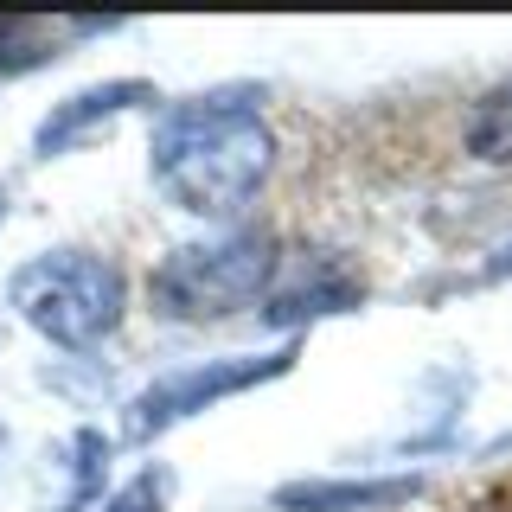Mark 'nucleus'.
<instances>
[{"label":"nucleus","mask_w":512,"mask_h":512,"mask_svg":"<svg viewBox=\"0 0 512 512\" xmlns=\"http://www.w3.org/2000/svg\"><path fill=\"white\" fill-rule=\"evenodd\" d=\"M154 186L192 218H237L276 167V135L256 116L250 90H218L160 109L148 135Z\"/></svg>","instance_id":"nucleus-1"},{"label":"nucleus","mask_w":512,"mask_h":512,"mask_svg":"<svg viewBox=\"0 0 512 512\" xmlns=\"http://www.w3.org/2000/svg\"><path fill=\"white\" fill-rule=\"evenodd\" d=\"M7 301L39 340H52L64 352H84L103 333L122 327L128 276L96 250H45V256L13 269Z\"/></svg>","instance_id":"nucleus-2"},{"label":"nucleus","mask_w":512,"mask_h":512,"mask_svg":"<svg viewBox=\"0 0 512 512\" xmlns=\"http://www.w3.org/2000/svg\"><path fill=\"white\" fill-rule=\"evenodd\" d=\"M269 282H276V237L269 231H231L212 237V244H186L167 250L148 276V308L160 320H224L250 301H269Z\"/></svg>","instance_id":"nucleus-3"},{"label":"nucleus","mask_w":512,"mask_h":512,"mask_svg":"<svg viewBox=\"0 0 512 512\" xmlns=\"http://www.w3.org/2000/svg\"><path fill=\"white\" fill-rule=\"evenodd\" d=\"M288 365H295V340L276 346V352H244V359H199V365H180V372H160L148 391L128 404L122 436H128V442H154L160 429L186 423V416L212 410V404H224V397H237V391H256V384L282 378Z\"/></svg>","instance_id":"nucleus-4"},{"label":"nucleus","mask_w":512,"mask_h":512,"mask_svg":"<svg viewBox=\"0 0 512 512\" xmlns=\"http://www.w3.org/2000/svg\"><path fill=\"white\" fill-rule=\"evenodd\" d=\"M135 103H154V84H141V77H109V84H90V90L64 96V103H52V116L32 128V154L39 160L77 154L84 141H96L122 109H135Z\"/></svg>","instance_id":"nucleus-5"},{"label":"nucleus","mask_w":512,"mask_h":512,"mask_svg":"<svg viewBox=\"0 0 512 512\" xmlns=\"http://www.w3.org/2000/svg\"><path fill=\"white\" fill-rule=\"evenodd\" d=\"M423 493L416 474L397 480H295V487L276 493L282 512H384V506H404Z\"/></svg>","instance_id":"nucleus-6"},{"label":"nucleus","mask_w":512,"mask_h":512,"mask_svg":"<svg viewBox=\"0 0 512 512\" xmlns=\"http://www.w3.org/2000/svg\"><path fill=\"white\" fill-rule=\"evenodd\" d=\"M58 455H64V493L52 500V512H90V500L109 480V436L103 429H71Z\"/></svg>","instance_id":"nucleus-7"},{"label":"nucleus","mask_w":512,"mask_h":512,"mask_svg":"<svg viewBox=\"0 0 512 512\" xmlns=\"http://www.w3.org/2000/svg\"><path fill=\"white\" fill-rule=\"evenodd\" d=\"M461 141H468V154L487 160V167H512V84L487 90V96L468 109V128H461Z\"/></svg>","instance_id":"nucleus-8"},{"label":"nucleus","mask_w":512,"mask_h":512,"mask_svg":"<svg viewBox=\"0 0 512 512\" xmlns=\"http://www.w3.org/2000/svg\"><path fill=\"white\" fill-rule=\"evenodd\" d=\"M359 301V282H288L263 301L269 327H288V320H308V314H340Z\"/></svg>","instance_id":"nucleus-9"},{"label":"nucleus","mask_w":512,"mask_h":512,"mask_svg":"<svg viewBox=\"0 0 512 512\" xmlns=\"http://www.w3.org/2000/svg\"><path fill=\"white\" fill-rule=\"evenodd\" d=\"M167 500H173V468L167 461H148L128 487H116L109 512H167Z\"/></svg>","instance_id":"nucleus-10"},{"label":"nucleus","mask_w":512,"mask_h":512,"mask_svg":"<svg viewBox=\"0 0 512 512\" xmlns=\"http://www.w3.org/2000/svg\"><path fill=\"white\" fill-rule=\"evenodd\" d=\"M0 224H7V186H0Z\"/></svg>","instance_id":"nucleus-11"}]
</instances>
